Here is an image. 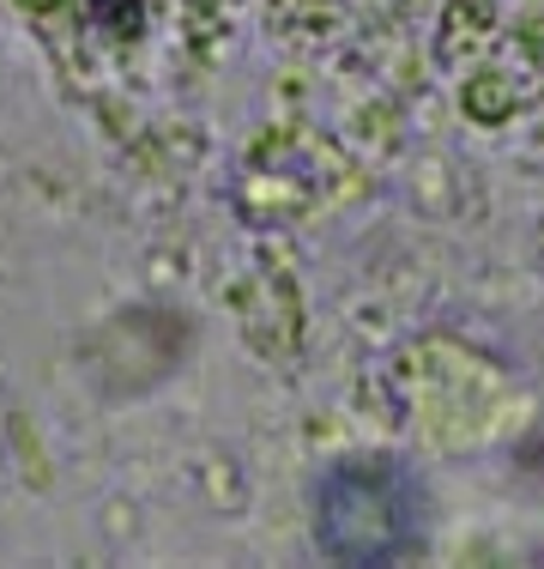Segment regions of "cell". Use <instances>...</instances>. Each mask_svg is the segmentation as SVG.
Instances as JSON below:
<instances>
[{"instance_id":"cell-1","label":"cell","mask_w":544,"mask_h":569,"mask_svg":"<svg viewBox=\"0 0 544 569\" xmlns=\"http://www.w3.org/2000/svg\"><path fill=\"white\" fill-rule=\"evenodd\" d=\"M315 539L333 563H400L424 546V485L393 460H345L315 491Z\"/></svg>"}]
</instances>
